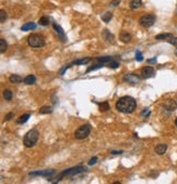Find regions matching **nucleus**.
Returning a JSON list of instances; mask_svg holds the SVG:
<instances>
[{"label": "nucleus", "instance_id": "1", "mask_svg": "<svg viewBox=\"0 0 177 184\" xmlns=\"http://www.w3.org/2000/svg\"><path fill=\"white\" fill-rule=\"evenodd\" d=\"M137 108V101L131 97H120L116 102V108L117 111L122 112L125 114L132 113Z\"/></svg>", "mask_w": 177, "mask_h": 184}, {"label": "nucleus", "instance_id": "2", "mask_svg": "<svg viewBox=\"0 0 177 184\" xmlns=\"http://www.w3.org/2000/svg\"><path fill=\"white\" fill-rule=\"evenodd\" d=\"M84 171H86V168L85 167H83V166H78V167H74V168H71V169H68V170H65V171H62L59 175H57L55 179H48V181L50 182H59L62 178H65V177H72V175H77V174L81 173V172H84Z\"/></svg>", "mask_w": 177, "mask_h": 184}, {"label": "nucleus", "instance_id": "3", "mask_svg": "<svg viewBox=\"0 0 177 184\" xmlns=\"http://www.w3.org/2000/svg\"><path fill=\"white\" fill-rule=\"evenodd\" d=\"M39 132H37V129H35V128H33V129L28 130V133L25 134V136H24V139H23V145L26 147V148H31V147H33L36 142H37V140H39Z\"/></svg>", "mask_w": 177, "mask_h": 184}, {"label": "nucleus", "instance_id": "4", "mask_svg": "<svg viewBox=\"0 0 177 184\" xmlns=\"http://www.w3.org/2000/svg\"><path fill=\"white\" fill-rule=\"evenodd\" d=\"M28 43L31 47L39 48V47H43L45 45V38L41 34H31L28 38Z\"/></svg>", "mask_w": 177, "mask_h": 184}, {"label": "nucleus", "instance_id": "5", "mask_svg": "<svg viewBox=\"0 0 177 184\" xmlns=\"http://www.w3.org/2000/svg\"><path fill=\"white\" fill-rule=\"evenodd\" d=\"M91 133V125L90 124H85L82 125L78 128L76 132H74V137L77 139H84L86 138Z\"/></svg>", "mask_w": 177, "mask_h": 184}, {"label": "nucleus", "instance_id": "6", "mask_svg": "<svg viewBox=\"0 0 177 184\" xmlns=\"http://www.w3.org/2000/svg\"><path fill=\"white\" fill-rule=\"evenodd\" d=\"M155 16L154 14H144L139 19V24L143 27H150L154 24Z\"/></svg>", "mask_w": 177, "mask_h": 184}, {"label": "nucleus", "instance_id": "7", "mask_svg": "<svg viewBox=\"0 0 177 184\" xmlns=\"http://www.w3.org/2000/svg\"><path fill=\"white\" fill-rule=\"evenodd\" d=\"M55 174V170H44V171H35V172H31L28 174L30 177H45L47 179H50L53 175Z\"/></svg>", "mask_w": 177, "mask_h": 184}, {"label": "nucleus", "instance_id": "8", "mask_svg": "<svg viewBox=\"0 0 177 184\" xmlns=\"http://www.w3.org/2000/svg\"><path fill=\"white\" fill-rule=\"evenodd\" d=\"M140 80H141V78L138 75H136V74H128V75L124 77V81L129 83V85H132V86L139 83Z\"/></svg>", "mask_w": 177, "mask_h": 184}, {"label": "nucleus", "instance_id": "9", "mask_svg": "<svg viewBox=\"0 0 177 184\" xmlns=\"http://www.w3.org/2000/svg\"><path fill=\"white\" fill-rule=\"evenodd\" d=\"M155 75V70L153 67H143L142 69H141V76L143 79H149V78H152V77H154Z\"/></svg>", "mask_w": 177, "mask_h": 184}, {"label": "nucleus", "instance_id": "10", "mask_svg": "<svg viewBox=\"0 0 177 184\" xmlns=\"http://www.w3.org/2000/svg\"><path fill=\"white\" fill-rule=\"evenodd\" d=\"M166 150H167V145H165V144H159L157 146L155 147V152L157 155H160V156L164 155Z\"/></svg>", "mask_w": 177, "mask_h": 184}, {"label": "nucleus", "instance_id": "11", "mask_svg": "<svg viewBox=\"0 0 177 184\" xmlns=\"http://www.w3.org/2000/svg\"><path fill=\"white\" fill-rule=\"evenodd\" d=\"M120 40H122V42L124 43H129L130 41H131V35L127 32V31H122L120 33Z\"/></svg>", "mask_w": 177, "mask_h": 184}, {"label": "nucleus", "instance_id": "12", "mask_svg": "<svg viewBox=\"0 0 177 184\" xmlns=\"http://www.w3.org/2000/svg\"><path fill=\"white\" fill-rule=\"evenodd\" d=\"M91 61V58L90 57H85V58H81V59H77L74 61H72V65H86Z\"/></svg>", "mask_w": 177, "mask_h": 184}, {"label": "nucleus", "instance_id": "13", "mask_svg": "<svg viewBox=\"0 0 177 184\" xmlns=\"http://www.w3.org/2000/svg\"><path fill=\"white\" fill-rule=\"evenodd\" d=\"M23 82L25 85H34L36 82V77L33 76V75H28L23 79Z\"/></svg>", "mask_w": 177, "mask_h": 184}, {"label": "nucleus", "instance_id": "14", "mask_svg": "<svg viewBox=\"0 0 177 184\" xmlns=\"http://www.w3.org/2000/svg\"><path fill=\"white\" fill-rule=\"evenodd\" d=\"M36 27V24L33 23V22H28V23H25L24 25L21 27V30L22 31H30V30H34Z\"/></svg>", "mask_w": 177, "mask_h": 184}, {"label": "nucleus", "instance_id": "15", "mask_svg": "<svg viewBox=\"0 0 177 184\" xmlns=\"http://www.w3.org/2000/svg\"><path fill=\"white\" fill-rule=\"evenodd\" d=\"M9 80L12 83H20V82L23 81L22 77H20L19 75H11V76L9 77Z\"/></svg>", "mask_w": 177, "mask_h": 184}, {"label": "nucleus", "instance_id": "16", "mask_svg": "<svg viewBox=\"0 0 177 184\" xmlns=\"http://www.w3.org/2000/svg\"><path fill=\"white\" fill-rule=\"evenodd\" d=\"M141 5H142V1H141V0H131V2H130V9L136 10V9L140 8Z\"/></svg>", "mask_w": 177, "mask_h": 184}, {"label": "nucleus", "instance_id": "17", "mask_svg": "<svg viewBox=\"0 0 177 184\" xmlns=\"http://www.w3.org/2000/svg\"><path fill=\"white\" fill-rule=\"evenodd\" d=\"M28 119H30V114H23V115H21L19 119H17V123L18 124H24V123H26L28 121Z\"/></svg>", "mask_w": 177, "mask_h": 184}, {"label": "nucleus", "instance_id": "18", "mask_svg": "<svg viewBox=\"0 0 177 184\" xmlns=\"http://www.w3.org/2000/svg\"><path fill=\"white\" fill-rule=\"evenodd\" d=\"M53 27H54V29H55V31H56L57 33H58L59 35H60L61 37L64 38V40L66 38V37H65V32H64V30L61 29V27H59V25H58L57 23H55V22L53 23Z\"/></svg>", "mask_w": 177, "mask_h": 184}, {"label": "nucleus", "instance_id": "19", "mask_svg": "<svg viewBox=\"0 0 177 184\" xmlns=\"http://www.w3.org/2000/svg\"><path fill=\"white\" fill-rule=\"evenodd\" d=\"M114 59L113 57H111V56H104V57H97V61L99 63H103V64H108L109 61H111V60Z\"/></svg>", "mask_w": 177, "mask_h": 184}, {"label": "nucleus", "instance_id": "20", "mask_svg": "<svg viewBox=\"0 0 177 184\" xmlns=\"http://www.w3.org/2000/svg\"><path fill=\"white\" fill-rule=\"evenodd\" d=\"M173 35L172 34H170V33H162V34H157L156 36H155V38L156 40H159V41H161V40H168L170 37H172Z\"/></svg>", "mask_w": 177, "mask_h": 184}, {"label": "nucleus", "instance_id": "21", "mask_svg": "<svg viewBox=\"0 0 177 184\" xmlns=\"http://www.w3.org/2000/svg\"><path fill=\"white\" fill-rule=\"evenodd\" d=\"M99 108H100L101 112H106L109 110V104H108V102H102L99 104Z\"/></svg>", "mask_w": 177, "mask_h": 184}, {"label": "nucleus", "instance_id": "22", "mask_svg": "<svg viewBox=\"0 0 177 184\" xmlns=\"http://www.w3.org/2000/svg\"><path fill=\"white\" fill-rule=\"evenodd\" d=\"M12 97H13V94H12V91L11 90H9V89H7L3 91V97L6 99L7 101H11L12 100Z\"/></svg>", "mask_w": 177, "mask_h": 184}, {"label": "nucleus", "instance_id": "23", "mask_svg": "<svg viewBox=\"0 0 177 184\" xmlns=\"http://www.w3.org/2000/svg\"><path fill=\"white\" fill-rule=\"evenodd\" d=\"M39 23L41 25H43V27H47V25L49 24V18H47V16H42V18L39 20Z\"/></svg>", "mask_w": 177, "mask_h": 184}, {"label": "nucleus", "instance_id": "24", "mask_svg": "<svg viewBox=\"0 0 177 184\" xmlns=\"http://www.w3.org/2000/svg\"><path fill=\"white\" fill-rule=\"evenodd\" d=\"M7 47H8V45H7L6 41H5L3 38H0V53H1V54L5 53L7 50Z\"/></svg>", "mask_w": 177, "mask_h": 184}, {"label": "nucleus", "instance_id": "25", "mask_svg": "<svg viewBox=\"0 0 177 184\" xmlns=\"http://www.w3.org/2000/svg\"><path fill=\"white\" fill-rule=\"evenodd\" d=\"M111 18H113V13L111 12H106V13H104L102 16V20L104 22H106V23H108V22L111 21Z\"/></svg>", "mask_w": 177, "mask_h": 184}, {"label": "nucleus", "instance_id": "26", "mask_svg": "<svg viewBox=\"0 0 177 184\" xmlns=\"http://www.w3.org/2000/svg\"><path fill=\"white\" fill-rule=\"evenodd\" d=\"M53 112V108L50 106H43L39 108V113L41 114H49Z\"/></svg>", "mask_w": 177, "mask_h": 184}, {"label": "nucleus", "instance_id": "27", "mask_svg": "<svg viewBox=\"0 0 177 184\" xmlns=\"http://www.w3.org/2000/svg\"><path fill=\"white\" fill-rule=\"evenodd\" d=\"M107 65V67H109V68H113V69H116V68H118L119 67V63L117 61V60H111V61H109L108 64H106Z\"/></svg>", "mask_w": 177, "mask_h": 184}, {"label": "nucleus", "instance_id": "28", "mask_svg": "<svg viewBox=\"0 0 177 184\" xmlns=\"http://www.w3.org/2000/svg\"><path fill=\"white\" fill-rule=\"evenodd\" d=\"M106 64H103V63H99V64H96V65L92 66V67H90V68H88V70H86V72H90V71L92 70H95V69H99V68H102V67H104Z\"/></svg>", "mask_w": 177, "mask_h": 184}, {"label": "nucleus", "instance_id": "29", "mask_svg": "<svg viewBox=\"0 0 177 184\" xmlns=\"http://www.w3.org/2000/svg\"><path fill=\"white\" fill-rule=\"evenodd\" d=\"M6 20H7V12L5 10H1L0 11V22L3 23V22H6Z\"/></svg>", "mask_w": 177, "mask_h": 184}, {"label": "nucleus", "instance_id": "30", "mask_svg": "<svg viewBox=\"0 0 177 184\" xmlns=\"http://www.w3.org/2000/svg\"><path fill=\"white\" fill-rule=\"evenodd\" d=\"M136 60H138V61H142V60H143V56H142L140 50H137V52H136Z\"/></svg>", "mask_w": 177, "mask_h": 184}, {"label": "nucleus", "instance_id": "31", "mask_svg": "<svg viewBox=\"0 0 177 184\" xmlns=\"http://www.w3.org/2000/svg\"><path fill=\"white\" fill-rule=\"evenodd\" d=\"M103 34H106V35H107V37H106L107 41H111V40H113V35L108 32V30H104V33H103Z\"/></svg>", "mask_w": 177, "mask_h": 184}, {"label": "nucleus", "instance_id": "32", "mask_svg": "<svg viewBox=\"0 0 177 184\" xmlns=\"http://www.w3.org/2000/svg\"><path fill=\"white\" fill-rule=\"evenodd\" d=\"M141 115L142 116H145V117H148L150 115V110L149 108H144L143 111H142V113H141Z\"/></svg>", "mask_w": 177, "mask_h": 184}, {"label": "nucleus", "instance_id": "33", "mask_svg": "<svg viewBox=\"0 0 177 184\" xmlns=\"http://www.w3.org/2000/svg\"><path fill=\"white\" fill-rule=\"evenodd\" d=\"M13 116H14V114L12 113V112H10V113H8L6 115V117H5V119H6V121H10V119H12V117H13Z\"/></svg>", "mask_w": 177, "mask_h": 184}, {"label": "nucleus", "instance_id": "34", "mask_svg": "<svg viewBox=\"0 0 177 184\" xmlns=\"http://www.w3.org/2000/svg\"><path fill=\"white\" fill-rule=\"evenodd\" d=\"M96 161H97V158L93 157L92 159H91V160H90V161H88V164H90V166H93V164H95V163H96Z\"/></svg>", "mask_w": 177, "mask_h": 184}, {"label": "nucleus", "instance_id": "35", "mask_svg": "<svg viewBox=\"0 0 177 184\" xmlns=\"http://www.w3.org/2000/svg\"><path fill=\"white\" fill-rule=\"evenodd\" d=\"M120 3V0H113L111 2V5H114V7H116V5H118Z\"/></svg>", "mask_w": 177, "mask_h": 184}, {"label": "nucleus", "instance_id": "36", "mask_svg": "<svg viewBox=\"0 0 177 184\" xmlns=\"http://www.w3.org/2000/svg\"><path fill=\"white\" fill-rule=\"evenodd\" d=\"M156 61V58H152V59H148V63H150V64H153V63H155Z\"/></svg>", "mask_w": 177, "mask_h": 184}, {"label": "nucleus", "instance_id": "37", "mask_svg": "<svg viewBox=\"0 0 177 184\" xmlns=\"http://www.w3.org/2000/svg\"><path fill=\"white\" fill-rule=\"evenodd\" d=\"M111 153H113V155H120V153H122V151H115V150H113Z\"/></svg>", "mask_w": 177, "mask_h": 184}, {"label": "nucleus", "instance_id": "38", "mask_svg": "<svg viewBox=\"0 0 177 184\" xmlns=\"http://www.w3.org/2000/svg\"><path fill=\"white\" fill-rule=\"evenodd\" d=\"M175 125L177 126V119H176V121H175Z\"/></svg>", "mask_w": 177, "mask_h": 184}, {"label": "nucleus", "instance_id": "39", "mask_svg": "<svg viewBox=\"0 0 177 184\" xmlns=\"http://www.w3.org/2000/svg\"><path fill=\"white\" fill-rule=\"evenodd\" d=\"M176 55H177V50H176Z\"/></svg>", "mask_w": 177, "mask_h": 184}]
</instances>
